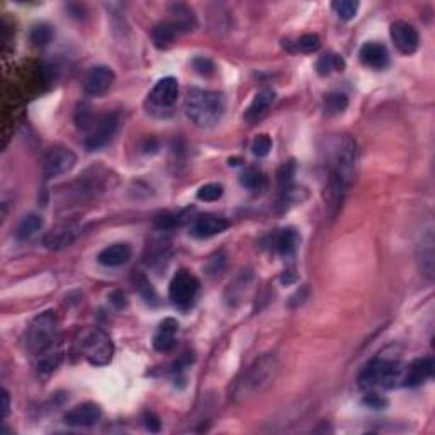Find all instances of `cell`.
Returning <instances> with one entry per match:
<instances>
[{"instance_id": "cell-1", "label": "cell", "mask_w": 435, "mask_h": 435, "mask_svg": "<svg viewBox=\"0 0 435 435\" xmlns=\"http://www.w3.org/2000/svg\"><path fill=\"white\" fill-rule=\"evenodd\" d=\"M404 369H407V364L398 359L396 351L391 347L379 352L374 359L369 360L360 371L357 381H359L360 390H364L365 393L376 390H393V387L403 386Z\"/></svg>"}, {"instance_id": "cell-2", "label": "cell", "mask_w": 435, "mask_h": 435, "mask_svg": "<svg viewBox=\"0 0 435 435\" xmlns=\"http://www.w3.org/2000/svg\"><path fill=\"white\" fill-rule=\"evenodd\" d=\"M279 373V360L274 354L260 356L253 364H250L236 379L231 390V400L235 403H242L252 396L260 395L274 382Z\"/></svg>"}, {"instance_id": "cell-3", "label": "cell", "mask_w": 435, "mask_h": 435, "mask_svg": "<svg viewBox=\"0 0 435 435\" xmlns=\"http://www.w3.org/2000/svg\"><path fill=\"white\" fill-rule=\"evenodd\" d=\"M326 167L329 174L342 180L346 186H351L356 177V163H357V145L351 136L347 135H334L329 136L325 141Z\"/></svg>"}, {"instance_id": "cell-4", "label": "cell", "mask_w": 435, "mask_h": 435, "mask_svg": "<svg viewBox=\"0 0 435 435\" xmlns=\"http://www.w3.org/2000/svg\"><path fill=\"white\" fill-rule=\"evenodd\" d=\"M225 97L214 90L192 89L186 99V114L199 128H213L225 114Z\"/></svg>"}, {"instance_id": "cell-5", "label": "cell", "mask_w": 435, "mask_h": 435, "mask_svg": "<svg viewBox=\"0 0 435 435\" xmlns=\"http://www.w3.org/2000/svg\"><path fill=\"white\" fill-rule=\"evenodd\" d=\"M58 343V316L55 312H45L33 318L24 331V351L31 356H40Z\"/></svg>"}, {"instance_id": "cell-6", "label": "cell", "mask_w": 435, "mask_h": 435, "mask_svg": "<svg viewBox=\"0 0 435 435\" xmlns=\"http://www.w3.org/2000/svg\"><path fill=\"white\" fill-rule=\"evenodd\" d=\"M79 348L82 356L92 365H97V368L109 364L114 356L113 340H111L104 330L97 329V326L84 330L79 340Z\"/></svg>"}, {"instance_id": "cell-7", "label": "cell", "mask_w": 435, "mask_h": 435, "mask_svg": "<svg viewBox=\"0 0 435 435\" xmlns=\"http://www.w3.org/2000/svg\"><path fill=\"white\" fill-rule=\"evenodd\" d=\"M197 292H199V281L187 270H180L170 281L169 296L177 308L187 309L196 299Z\"/></svg>"}, {"instance_id": "cell-8", "label": "cell", "mask_w": 435, "mask_h": 435, "mask_svg": "<svg viewBox=\"0 0 435 435\" xmlns=\"http://www.w3.org/2000/svg\"><path fill=\"white\" fill-rule=\"evenodd\" d=\"M75 163L77 155L70 148L63 145H55L43 157V174H45L46 179L58 177V175H63L68 170H72Z\"/></svg>"}, {"instance_id": "cell-9", "label": "cell", "mask_w": 435, "mask_h": 435, "mask_svg": "<svg viewBox=\"0 0 435 435\" xmlns=\"http://www.w3.org/2000/svg\"><path fill=\"white\" fill-rule=\"evenodd\" d=\"M118 114L114 113L104 114L96 119L94 126L89 129L87 138H85V148H87L89 152H96V150L109 143L111 138L114 136L116 129H118Z\"/></svg>"}, {"instance_id": "cell-10", "label": "cell", "mask_w": 435, "mask_h": 435, "mask_svg": "<svg viewBox=\"0 0 435 435\" xmlns=\"http://www.w3.org/2000/svg\"><path fill=\"white\" fill-rule=\"evenodd\" d=\"M391 40H393L396 50L403 55H412L419 50L420 36L419 31L407 21H396L390 28Z\"/></svg>"}, {"instance_id": "cell-11", "label": "cell", "mask_w": 435, "mask_h": 435, "mask_svg": "<svg viewBox=\"0 0 435 435\" xmlns=\"http://www.w3.org/2000/svg\"><path fill=\"white\" fill-rule=\"evenodd\" d=\"M114 79L116 75L113 68L106 67V65H97V67L90 68L87 75H85L84 90L89 96L101 97L111 89V85L114 84Z\"/></svg>"}, {"instance_id": "cell-12", "label": "cell", "mask_w": 435, "mask_h": 435, "mask_svg": "<svg viewBox=\"0 0 435 435\" xmlns=\"http://www.w3.org/2000/svg\"><path fill=\"white\" fill-rule=\"evenodd\" d=\"M80 226L75 223H62L51 228L46 231L45 238H43V245L48 250H62L70 247V245L79 238Z\"/></svg>"}, {"instance_id": "cell-13", "label": "cell", "mask_w": 435, "mask_h": 435, "mask_svg": "<svg viewBox=\"0 0 435 435\" xmlns=\"http://www.w3.org/2000/svg\"><path fill=\"white\" fill-rule=\"evenodd\" d=\"M179 97V82L175 77H165L155 84L150 92V102L160 109H169L177 102Z\"/></svg>"}, {"instance_id": "cell-14", "label": "cell", "mask_w": 435, "mask_h": 435, "mask_svg": "<svg viewBox=\"0 0 435 435\" xmlns=\"http://www.w3.org/2000/svg\"><path fill=\"white\" fill-rule=\"evenodd\" d=\"M101 417L102 410L99 404L82 403L65 415V424L72 425V427H92L101 420Z\"/></svg>"}, {"instance_id": "cell-15", "label": "cell", "mask_w": 435, "mask_h": 435, "mask_svg": "<svg viewBox=\"0 0 435 435\" xmlns=\"http://www.w3.org/2000/svg\"><path fill=\"white\" fill-rule=\"evenodd\" d=\"M228 226H230V221L226 218L218 216V214H202L192 223L191 235L196 238H211V236L223 233Z\"/></svg>"}, {"instance_id": "cell-16", "label": "cell", "mask_w": 435, "mask_h": 435, "mask_svg": "<svg viewBox=\"0 0 435 435\" xmlns=\"http://www.w3.org/2000/svg\"><path fill=\"white\" fill-rule=\"evenodd\" d=\"M432 374H434V359L432 357H422V359L413 360L412 364L407 365V369H404L403 386L417 387L424 385L427 379L432 378Z\"/></svg>"}, {"instance_id": "cell-17", "label": "cell", "mask_w": 435, "mask_h": 435, "mask_svg": "<svg viewBox=\"0 0 435 435\" xmlns=\"http://www.w3.org/2000/svg\"><path fill=\"white\" fill-rule=\"evenodd\" d=\"M275 101V92L272 89H262L258 90L257 96L253 97V101L250 102L248 109L245 111V121L248 124H255L260 121V119H264L267 113L270 111V107H272Z\"/></svg>"}, {"instance_id": "cell-18", "label": "cell", "mask_w": 435, "mask_h": 435, "mask_svg": "<svg viewBox=\"0 0 435 435\" xmlns=\"http://www.w3.org/2000/svg\"><path fill=\"white\" fill-rule=\"evenodd\" d=\"M347 187L348 186H346L342 180L335 177V175L329 174V180H326V184H325V192H323V197H325L326 213H329L330 218L337 216L340 208H342Z\"/></svg>"}, {"instance_id": "cell-19", "label": "cell", "mask_w": 435, "mask_h": 435, "mask_svg": "<svg viewBox=\"0 0 435 435\" xmlns=\"http://www.w3.org/2000/svg\"><path fill=\"white\" fill-rule=\"evenodd\" d=\"M359 58L363 65L373 70H382L390 65V53L381 43H365L359 51Z\"/></svg>"}, {"instance_id": "cell-20", "label": "cell", "mask_w": 435, "mask_h": 435, "mask_svg": "<svg viewBox=\"0 0 435 435\" xmlns=\"http://www.w3.org/2000/svg\"><path fill=\"white\" fill-rule=\"evenodd\" d=\"M170 19L169 23L177 29V33H191L197 28V17L194 11L186 4H172L169 9Z\"/></svg>"}, {"instance_id": "cell-21", "label": "cell", "mask_w": 435, "mask_h": 435, "mask_svg": "<svg viewBox=\"0 0 435 435\" xmlns=\"http://www.w3.org/2000/svg\"><path fill=\"white\" fill-rule=\"evenodd\" d=\"M133 257V250L128 243H114L101 250L97 255L99 264L104 267H121L128 264Z\"/></svg>"}, {"instance_id": "cell-22", "label": "cell", "mask_w": 435, "mask_h": 435, "mask_svg": "<svg viewBox=\"0 0 435 435\" xmlns=\"http://www.w3.org/2000/svg\"><path fill=\"white\" fill-rule=\"evenodd\" d=\"M179 323L174 318H167L160 323L157 334L153 337V347L157 352H169L175 346V335H177Z\"/></svg>"}, {"instance_id": "cell-23", "label": "cell", "mask_w": 435, "mask_h": 435, "mask_svg": "<svg viewBox=\"0 0 435 435\" xmlns=\"http://www.w3.org/2000/svg\"><path fill=\"white\" fill-rule=\"evenodd\" d=\"M419 262L420 270L425 277H434V230L432 226L422 235V242L419 245Z\"/></svg>"}, {"instance_id": "cell-24", "label": "cell", "mask_w": 435, "mask_h": 435, "mask_svg": "<svg viewBox=\"0 0 435 435\" xmlns=\"http://www.w3.org/2000/svg\"><path fill=\"white\" fill-rule=\"evenodd\" d=\"M45 226V219L40 214H28L21 219V223L17 225L16 230V238L19 242H26V240H31L33 236H36Z\"/></svg>"}, {"instance_id": "cell-25", "label": "cell", "mask_w": 435, "mask_h": 435, "mask_svg": "<svg viewBox=\"0 0 435 435\" xmlns=\"http://www.w3.org/2000/svg\"><path fill=\"white\" fill-rule=\"evenodd\" d=\"M299 240V233L294 228H286V230H282L281 233L277 235V238H275V248H277V252L284 257L292 255V253L296 252V248H298Z\"/></svg>"}, {"instance_id": "cell-26", "label": "cell", "mask_w": 435, "mask_h": 435, "mask_svg": "<svg viewBox=\"0 0 435 435\" xmlns=\"http://www.w3.org/2000/svg\"><path fill=\"white\" fill-rule=\"evenodd\" d=\"M36 357H38V360H36L38 371H40L41 374H48V373H53L55 369L60 365V363H62V351H60V347L57 343V346L50 347L48 351L41 352V354Z\"/></svg>"}, {"instance_id": "cell-27", "label": "cell", "mask_w": 435, "mask_h": 435, "mask_svg": "<svg viewBox=\"0 0 435 435\" xmlns=\"http://www.w3.org/2000/svg\"><path fill=\"white\" fill-rule=\"evenodd\" d=\"M152 36H153V43L158 46V48H167V46H170L172 43L175 41L179 33L169 21H163V23H158L155 26Z\"/></svg>"}, {"instance_id": "cell-28", "label": "cell", "mask_w": 435, "mask_h": 435, "mask_svg": "<svg viewBox=\"0 0 435 435\" xmlns=\"http://www.w3.org/2000/svg\"><path fill=\"white\" fill-rule=\"evenodd\" d=\"M343 68H346V60L337 53H331V51L321 55L316 62V72L321 77L330 75L331 72H343Z\"/></svg>"}, {"instance_id": "cell-29", "label": "cell", "mask_w": 435, "mask_h": 435, "mask_svg": "<svg viewBox=\"0 0 435 435\" xmlns=\"http://www.w3.org/2000/svg\"><path fill=\"white\" fill-rule=\"evenodd\" d=\"M323 107L326 114H342L348 107V97L343 92H330L323 99Z\"/></svg>"}, {"instance_id": "cell-30", "label": "cell", "mask_w": 435, "mask_h": 435, "mask_svg": "<svg viewBox=\"0 0 435 435\" xmlns=\"http://www.w3.org/2000/svg\"><path fill=\"white\" fill-rule=\"evenodd\" d=\"M308 197V194L304 189H298V187H284L281 199H279V206H281L282 209L291 208V206L299 204V202H303Z\"/></svg>"}, {"instance_id": "cell-31", "label": "cell", "mask_w": 435, "mask_h": 435, "mask_svg": "<svg viewBox=\"0 0 435 435\" xmlns=\"http://www.w3.org/2000/svg\"><path fill=\"white\" fill-rule=\"evenodd\" d=\"M321 48V40L318 34L309 33L299 36L298 40L294 41V50L299 51V53H314Z\"/></svg>"}, {"instance_id": "cell-32", "label": "cell", "mask_w": 435, "mask_h": 435, "mask_svg": "<svg viewBox=\"0 0 435 435\" xmlns=\"http://www.w3.org/2000/svg\"><path fill=\"white\" fill-rule=\"evenodd\" d=\"M135 284H136V290L141 294V298H143L148 304H157L158 303V296L157 292H155L152 282L148 281V279L145 277L143 274H136L135 275Z\"/></svg>"}, {"instance_id": "cell-33", "label": "cell", "mask_w": 435, "mask_h": 435, "mask_svg": "<svg viewBox=\"0 0 435 435\" xmlns=\"http://www.w3.org/2000/svg\"><path fill=\"white\" fill-rule=\"evenodd\" d=\"M240 184H242L243 187L250 189V191H257V189H260L262 184H264L262 172L255 169V167H248V169H245L242 175H240Z\"/></svg>"}, {"instance_id": "cell-34", "label": "cell", "mask_w": 435, "mask_h": 435, "mask_svg": "<svg viewBox=\"0 0 435 435\" xmlns=\"http://www.w3.org/2000/svg\"><path fill=\"white\" fill-rule=\"evenodd\" d=\"M334 7L335 14H337L342 21H351L354 19L357 11H359V2H354V0H340V2L331 4Z\"/></svg>"}, {"instance_id": "cell-35", "label": "cell", "mask_w": 435, "mask_h": 435, "mask_svg": "<svg viewBox=\"0 0 435 435\" xmlns=\"http://www.w3.org/2000/svg\"><path fill=\"white\" fill-rule=\"evenodd\" d=\"M29 38H31L33 45L45 46L53 40V29L48 24H36L29 33Z\"/></svg>"}, {"instance_id": "cell-36", "label": "cell", "mask_w": 435, "mask_h": 435, "mask_svg": "<svg viewBox=\"0 0 435 435\" xmlns=\"http://www.w3.org/2000/svg\"><path fill=\"white\" fill-rule=\"evenodd\" d=\"M223 191H225V189H223L221 184H206V186H202L199 191H197V199L206 202L218 201L219 197L223 196Z\"/></svg>"}, {"instance_id": "cell-37", "label": "cell", "mask_w": 435, "mask_h": 435, "mask_svg": "<svg viewBox=\"0 0 435 435\" xmlns=\"http://www.w3.org/2000/svg\"><path fill=\"white\" fill-rule=\"evenodd\" d=\"M270 150H272V140H270L269 135H258L255 140H253L252 153L255 155V157H267V155L270 153Z\"/></svg>"}, {"instance_id": "cell-38", "label": "cell", "mask_w": 435, "mask_h": 435, "mask_svg": "<svg viewBox=\"0 0 435 435\" xmlns=\"http://www.w3.org/2000/svg\"><path fill=\"white\" fill-rule=\"evenodd\" d=\"M192 67H194V70H196L197 73H201V75H211V73H214V63L211 62L209 58H206V57H197V58H194L192 60Z\"/></svg>"}, {"instance_id": "cell-39", "label": "cell", "mask_w": 435, "mask_h": 435, "mask_svg": "<svg viewBox=\"0 0 435 435\" xmlns=\"http://www.w3.org/2000/svg\"><path fill=\"white\" fill-rule=\"evenodd\" d=\"M225 265H226L225 255H223V253H216V255L209 258L208 274L209 275H219L223 272V269H225Z\"/></svg>"}, {"instance_id": "cell-40", "label": "cell", "mask_w": 435, "mask_h": 435, "mask_svg": "<svg viewBox=\"0 0 435 435\" xmlns=\"http://www.w3.org/2000/svg\"><path fill=\"white\" fill-rule=\"evenodd\" d=\"M294 163H286V165H282L281 169L277 172V180L279 184L284 187H290L292 177H294Z\"/></svg>"}, {"instance_id": "cell-41", "label": "cell", "mask_w": 435, "mask_h": 435, "mask_svg": "<svg viewBox=\"0 0 435 435\" xmlns=\"http://www.w3.org/2000/svg\"><path fill=\"white\" fill-rule=\"evenodd\" d=\"M364 403L368 404V407H371V408H376V410H379V408H385L386 404H387V402L385 398H381V396L379 395H376V393H369L368 396H365L364 398Z\"/></svg>"}, {"instance_id": "cell-42", "label": "cell", "mask_w": 435, "mask_h": 435, "mask_svg": "<svg viewBox=\"0 0 435 435\" xmlns=\"http://www.w3.org/2000/svg\"><path fill=\"white\" fill-rule=\"evenodd\" d=\"M145 425L150 432H158L160 430V419L153 413H146L145 415Z\"/></svg>"}, {"instance_id": "cell-43", "label": "cell", "mask_w": 435, "mask_h": 435, "mask_svg": "<svg viewBox=\"0 0 435 435\" xmlns=\"http://www.w3.org/2000/svg\"><path fill=\"white\" fill-rule=\"evenodd\" d=\"M9 408H11V396H9L7 390H2V420L7 419Z\"/></svg>"}]
</instances>
